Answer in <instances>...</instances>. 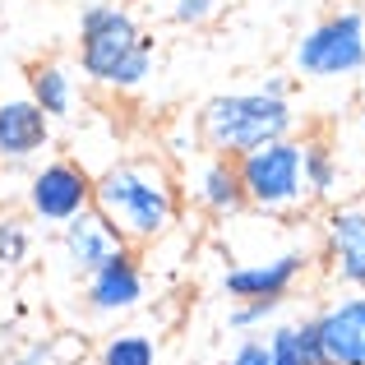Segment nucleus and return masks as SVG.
Here are the masks:
<instances>
[{"mask_svg": "<svg viewBox=\"0 0 365 365\" xmlns=\"http://www.w3.org/2000/svg\"><path fill=\"white\" fill-rule=\"evenodd\" d=\"M93 208L125 245L167 236L180 217V180L158 158H125L93 176Z\"/></svg>", "mask_w": 365, "mask_h": 365, "instance_id": "nucleus-1", "label": "nucleus"}, {"mask_svg": "<svg viewBox=\"0 0 365 365\" xmlns=\"http://www.w3.org/2000/svg\"><path fill=\"white\" fill-rule=\"evenodd\" d=\"M153 61H158V42L143 33L134 9L125 5H88L79 19V70L88 83L111 93H139L153 79Z\"/></svg>", "mask_w": 365, "mask_h": 365, "instance_id": "nucleus-2", "label": "nucleus"}, {"mask_svg": "<svg viewBox=\"0 0 365 365\" xmlns=\"http://www.w3.org/2000/svg\"><path fill=\"white\" fill-rule=\"evenodd\" d=\"M292 130H296L292 102L268 88L217 93L199 111V143H204V153H222V158H245L273 139H287Z\"/></svg>", "mask_w": 365, "mask_h": 365, "instance_id": "nucleus-3", "label": "nucleus"}, {"mask_svg": "<svg viewBox=\"0 0 365 365\" xmlns=\"http://www.w3.org/2000/svg\"><path fill=\"white\" fill-rule=\"evenodd\" d=\"M241 167V185H245V204L259 213H296V208L310 204V185H305V148L296 134L273 139L264 148L236 158Z\"/></svg>", "mask_w": 365, "mask_h": 365, "instance_id": "nucleus-4", "label": "nucleus"}, {"mask_svg": "<svg viewBox=\"0 0 365 365\" xmlns=\"http://www.w3.org/2000/svg\"><path fill=\"white\" fill-rule=\"evenodd\" d=\"M296 70L305 79H347V74L365 70V9L347 5V9H333L329 19L301 33L292 51Z\"/></svg>", "mask_w": 365, "mask_h": 365, "instance_id": "nucleus-5", "label": "nucleus"}, {"mask_svg": "<svg viewBox=\"0 0 365 365\" xmlns=\"http://www.w3.org/2000/svg\"><path fill=\"white\" fill-rule=\"evenodd\" d=\"M93 208V171L74 158H56L28 176V213L42 227H65Z\"/></svg>", "mask_w": 365, "mask_h": 365, "instance_id": "nucleus-6", "label": "nucleus"}, {"mask_svg": "<svg viewBox=\"0 0 365 365\" xmlns=\"http://www.w3.org/2000/svg\"><path fill=\"white\" fill-rule=\"evenodd\" d=\"M324 365H365V292L333 296L310 319Z\"/></svg>", "mask_w": 365, "mask_h": 365, "instance_id": "nucleus-7", "label": "nucleus"}, {"mask_svg": "<svg viewBox=\"0 0 365 365\" xmlns=\"http://www.w3.org/2000/svg\"><path fill=\"white\" fill-rule=\"evenodd\" d=\"M305 250H282V255L268 259H245V264L227 268L222 273V292L232 301H287L292 287L305 273Z\"/></svg>", "mask_w": 365, "mask_h": 365, "instance_id": "nucleus-8", "label": "nucleus"}, {"mask_svg": "<svg viewBox=\"0 0 365 365\" xmlns=\"http://www.w3.org/2000/svg\"><path fill=\"white\" fill-rule=\"evenodd\" d=\"M143 292H148V277H143L130 245L116 259H107L98 273L83 277V301H88V314H98V319H120V314L139 310Z\"/></svg>", "mask_w": 365, "mask_h": 365, "instance_id": "nucleus-9", "label": "nucleus"}, {"mask_svg": "<svg viewBox=\"0 0 365 365\" xmlns=\"http://www.w3.org/2000/svg\"><path fill=\"white\" fill-rule=\"evenodd\" d=\"M185 190L208 217H236L245 208L241 167H236V158H222V153H199L185 176Z\"/></svg>", "mask_w": 365, "mask_h": 365, "instance_id": "nucleus-10", "label": "nucleus"}, {"mask_svg": "<svg viewBox=\"0 0 365 365\" xmlns=\"http://www.w3.org/2000/svg\"><path fill=\"white\" fill-rule=\"evenodd\" d=\"M324 255L342 287L365 292V208H333L324 222Z\"/></svg>", "mask_w": 365, "mask_h": 365, "instance_id": "nucleus-11", "label": "nucleus"}, {"mask_svg": "<svg viewBox=\"0 0 365 365\" xmlns=\"http://www.w3.org/2000/svg\"><path fill=\"white\" fill-rule=\"evenodd\" d=\"M51 143V116L33 98H0V162H28Z\"/></svg>", "mask_w": 365, "mask_h": 365, "instance_id": "nucleus-12", "label": "nucleus"}, {"mask_svg": "<svg viewBox=\"0 0 365 365\" xmlns=\"http://www.w3.org/2000/svg\"><path fill=\"white\" fill-rule=\"evenodd\" d=\"M61 250H65V259H70L74 273L88 277V273H98L107 259H116L125 250V241L107 227V217H102L98 208H88V213L70 217V222L61 227Z\"/></svg>", "mask_w": 365, "mask_h": 365, "instance_id": "nucleus-13", "label": "nucleus"}, {"mask_svg": "<svg viewBox=\"0 0 365 365\" xmlns=\"http://www.w3.org/2000/svg\"><path fill=\"white\" fill-rule=\"evenodd\" d=\"M28 98L46 111V116H70L74 111V74L65 61H33L28 65Z\"/></svg>", "mask_w": 365, "mask_h": 365, "instance_id": "nucleus-14", "label": "nucleus"}, {"mask_svg": "<svg viewBox=\"0 0 365 365\" xmlns=\"http://www.w3.org/2000/svg\"><path fill=\"white\" fill-rule=\"evenodd\" d=\"M264 342H268V361L273 365H324L319 347H314V333H310V319L277 324Z\"/></svg>", "mask_w": 365, "mask_h": 365, "instance_id": "nucleus-15", "label": "nucleus"}, {"mask_svg": "<svg viewBox=\"0 0 365 365\" xmlns=\"http://www.w3.org/2000/svg\"><path fill=\"white\" fill-rule=\"evenodd\" d=\"M98 365H158V342L139 329H116L98 347Z\"/></svg>", "mask_w": 365, "mask_h": 365, "instance_id": "nucleus-16", "label": "nucleus"}, {"mask_svg": "<svg viewBox=\"0 0 365 365\" xmlns=\"http://www.w3.org/2000/svg\"><path fill=\"white\" fill-rule=\"evenodd\" d=\"M305 148V185H310V199H329L338 190V158L333 148L314 134V139H301Z\"/></svg>", "mask_w": 365, "mask_h": 365, "instance_id": "nucleus-17", "label": "nucleus"}, {"mask_svg": "<svg viewBox=\"0 0 365 365\" xmlns=\"http://www.w3.org/2000/svg\"><path fill=\"white\" fill-rule=\"evenodd\" d=\"M28 250H33V236L19 217H0V268H24Z\"/></svg>", "mask_w": 365, "mask_h": 365, "instance_id": "nucleus-18", "label": "nucleus"}, {"mask_svg": "<svg viewBox=\"0 0 365 365\" xmlns=\"http://www.w3.org/2000/svg\"><path fill=\"white\" fill-rule=\"evenodd\" d=\"M222 5L227 0H171V24L204 28V24H213V19L222 14Z\"/></svg>", "mask_w": 365, "mask_h": 365, "instance_id": "nucleus-19", "label": "nucleus"}, {"mask_svg": "<svg viewBox=\"0 0 365 365\" xmlns=\"http://www.w3.org/2000/svg\"><path fill=\"white\" fill-rule=\"evenodd\" d=\"M277 310H282V301H236L232 314H227V324H232L236 333H250V329H259V324H268Z\"/></svg>", "mask_w": 365, "mask_h": 365, "instance_id": "nucleus-20", "label": "nucleus"}, {"mask_svg": "<svg viewBox=\"0 0 365 365\" xmlns=\"http://www.w3.org/2000/svg\"><path fill=\"white\" fill-rule=\"evenodd\" d=\"M227 365H273V361H268V342L264 338H241L236 351L227 356Z\"/></svg>", "mask_w": 365, "mask_h": 365, "instance_id": "nucleus-21", "label": "nucleus"}, {"mask_svg": "<svg viewBox=\"0 0 365 365\" xmlns=\"http://www.w3.org/2000/svg\"><path fill=\"white\" fill-rule=\"evenodd\" d=\"M14 365H70V361H61V347H56V342H33V347H24L14 356Z\"/></svg>", "mask_w": 365, "mask_h": 365, "instance_id": "nucleus-22", "label": "nucleus"}, {"mask_svg": "<svg viewBox=\"0 0 365 365\" xmlns=\"http://www.w3.org/2000/svg\"><path fill=\"white\" fill-rule=\"evenodd\" d=\"M264 88H268V93H277V98H287V93H292V79H287V74H268Z\"/></svg>", "mask_w": 365, "mask_h": 365, "instance_id": "nucleus-23", "label": "nucleus"}, {"mask_svg": "<svg viewBox=\"0 0 365 365\" xmlns=\"http://www.w3.org/2000/svg\"><path fill=\"white\" fill-rule=\"evenodd\" d=\"M361 130H365V107H361Z\"/></svg>", "mask_w": 365, "mask_h": 365, "instance_id": "nucleus-24", "label": "nucleus"}]
</instances>
